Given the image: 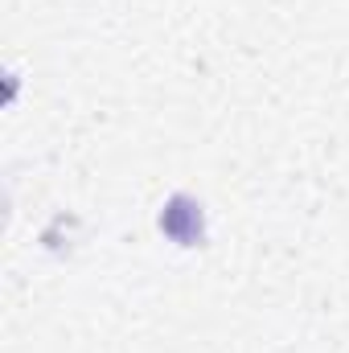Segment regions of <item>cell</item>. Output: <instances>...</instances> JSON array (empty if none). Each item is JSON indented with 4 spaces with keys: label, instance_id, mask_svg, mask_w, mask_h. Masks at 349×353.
Instances as JSON below:
<instances>
[{
    "label": "cell",
    "instance_id": "6da1fadb",
    "mask_svg": "<svg viewBox=\"0 0 349 353\" xmlns=\"http://www.w3.org/2000/svg\"><path fill=\"white\" fill-rule=\"evenodd\" d=\"M161 230H165L173 243H181V247H193V243H201V234H206L201 205H197L193 197L177 193L173 201L165 205V214H161Z\"/></svg>",
    "mask_w": 349,
    "mask_h": 353
}]
</instances>
